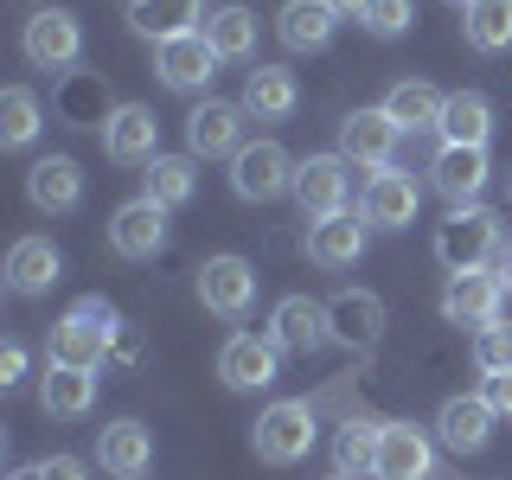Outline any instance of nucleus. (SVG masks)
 Here are the masks:
<instances>
[{
    "mask_svg": "<svg viewBox=\"0 0 512 480\" xmlns=\"http://www.w3.org/2000/svg\"><path fill=\"white\" fill-rule=\"evenodd\" d=\"M500 218L487 212V205H455L442 224H436V256L448 276H468V269H487L500 263Z\"/></svg>",
    "mask_w": 512,
    "mask_h": 480,
    "instance_id": "obj_1",
    "label": "nucleus"
},
{
    "mask_svg": "<svg viewBox=\"0 0 512 480\" xmlns=\"http://www.w3.org/2000/svg\"><path fill=\"white\" fill-rule=\"evenodd\" d=\"M250 448H256V461H269V468H295V461H308V448H314V410L301 404V397L269 404L263 416H256V429H250Z\"/></svg>",
    "mask_w": 512,
    "mask_h": 480,
    "instance_id": "obj_2",
    "label": "nucleus"
},
{
    "mask_svg": "<svg viewBox=\"0 0 512 480\" xmlns=\"http://www.w3.org/2000/svg\"><path fill=\"white\" fill-rule=\"evenodd\" d=\"M231 192L250 205H269L282 192H295V160H288L282 141H244L231 154Z\"/></svg>",
    "mask_w": 512,
    "mask_h": 480,
    "instance_id": "obj_3",
    "label": "nucleus"
},
{
    "mask_svg": "<svg viewBox=\"0 0 512 480\" xmlns=\"http://www.w3.org/2000/svg\"><path fill=\"white\" fill-rule=\"evenodd\" d=\"M199 301H205V314H218V320H244L256 308V263H244V256H205L199 263Z\"/></svg>",
    "mask_w": 512,
    "mask_h": 480,
    "instance_id": "obj_4",
    "label": "nucleus"
},
{
    "mask_svg": "<svg viewBox=\"0 0 512 480\" xmlns=\"http://www.w3.org/2000/svg\"><path fill=\"white\" fill-rule=\"evenodd\" d=\"M346 192H352V160L346 154H308L295 167V205H301L308 224L346 212Z\"/></svg>",
    "mask_w": 512,
    "mask_h": 480,
    "instance_id": "obj_5",
    "label": "nucleus"
},
{
    "mask_svg": "<svg viewBox=\"0 0 512 480\" xmlns=\"http://www.w3.org/2000/svg\"><path fill=\"white\" fill-rule=\"evenodd\" d=\"M20 52H26L32 71H71L77 52H84V26H77V13L45 7V13H32V20H26Z\"/></svg>",
    "mask_w": 512,
    "mask_h": 480,
    "instance_id": "obj_6",
    "label": "nucleus"
},
{
    "mask_svg": "<svg viewBox=\"0 0 512 480\" xmlns=\"http://www.w3.org/2000/svg\"><path fill=\"white\" fill-rule=\"evenodd\" d=\"M109 250L128 256V263H154V256L167 250V205H154L148 192L116 205V218H109Z\"/></svg>",
    "mask_w": 512,
    "mask_h": 480,
    "instance_id": "obj_7",
    "label": "nucleus"
},
{
    "mask_svg": "<svg viewBox=\"0 0 512 480\" xmlns=\"http://www.w3.org/2000/svg\"><path fill=\"white\" fill-rule=\"evenodd\" d=\"M282 372V346L269 340V333H231V340L218 346V378L231 384V391H269Z\"/></svg>",
    "mask_w": 512,
    "mask_h": 480,
    "instance_id": "obj_8",
    "label": "nucleus"
},
{
    "mask_svg": "<svg viewBox=\"0 0 512 480\" xmlns=\"http://www.w3.org/2000/svg\"><path fill=\"white\" fill-rule=\"evenodd\" d=\"M269 340L282 352H295V359H308V352L333 346V320H327V301H308V295H282L276 314H269Z\"/></svg>",
    "mask_w": 512,
    "mask_h": 480,
    "instance_id": "obj_9",
    "label": "nucleus"
},
{
    "mask_svg": "<svg viewBox=\"0 0 512 480\" xmlns=\"http://www.w3.org/2000/svg\"><path fill=\"white\" fill-rule=\"evenodd\" d=\"M416 205H423V186L410 180L404 167H378L372 180H365V224L372 231H404V224H416Z\"/></svg>",
    "mask_w": 512,
    "mask_h": 480,
    "instance_id": "obj_10",
    "label": "nucleus"
},
{
    "mask_svg": "<svg viewBox=\"0 0 512 480\" xmlns=\"http://www.w3.org/2000/svg\"><path fill=\"white\" fill-rule=\"evenodd\" d=\"M506 308V282L493 276V269H468V276H448L442 288V314L455 320V327H493Z\"/></svg>",
    "mask_w": 512,
    "mask_h": 480,
    "instance_id": "obj_11",
    "label": "nucleus"
},
{
    "mask_svg": "<svg viewBox=\"0 0 512 480\" xmlns=\"http://www.w3.org/2000/svg\"><path fill=\"white\" fill-rule=\"evenodd\" d=\"M436 474V448L416 423H378V468L372 480H429Z\"/></svg>",
    "mask_w": 512,
    "mask_h": 480,
    "instance_id": "obj_12",
    "label": "nucleus"
},
{
    "mask_svg": "<svg viewBox=\"0 0 512 480\" xmlns=\"http://www.w3.org/2000/svg\"><path fill=\"white\" fill-rule=\"evenodd\" d=\"M103 154L122 160V167H141V160L160 154V116L148 103H122L103 116Z\"/></svg>",
    "mask_w": 512,
    "mask_h": 480,
    "instance_id": "obj_13",
    "label": "nucleus"
},
{
    "mask_svg": "<svg viewBox=\"0 0 512 480\" xmlns=\"http://www.w3.org/2000/svg\"><path fill=\"white\" fill-rule=\"evenodd\" d=\"M96 461H103V474H116V480H141L154 468V429L135 423V416L103 423L96 429Z\"/></svg>",
    "mask_w": 512,
    "mask_h": 480,
    "instance_id": "obj_14",
    "label": "nucleus"
},
{
    "mask_svg": "<svg viewBox=\"0 0 512 480\" xmlns=\"http://www.w3.org/2000/svg\"><path fill=\"white\" fill-rule=\"evenodd\" d=\"M397 135H404V128L391 122V109H352V116L340 122V154L352 160V167H391V154H397Z\"/></svg>",
    "mask_w": 512,
    "mask_h": 480,
    "instance_id": "obj_15",
    "label": "nucleus"
},
{
    "mask_svg": "<svg viewBox=\"0 0 512 480\" xmlns=\"http://www.w3.org/2000/svg\"><path fill=\"white\" fill-rule=\"evenodd\" d=\"M218 64H224V58L212 52L205 26H199V32H186V39L154 45V71H160V84H167V90H205Z\"/></svg>",
    "mask_w": 512,
    "mask_h": 480,
    "instance_id": "obj_16",
    "label": "nucleus"
},
{
    "mask_svg": "<svg viewBox=\"0 0 512 480\" xmlns=\"http://www.w3.org/2000/svg\"><path fill=\"white\" fill-rule=\"evenodd\" d=\"M244 116H250L244 103H212V96H205V103L186 116V148H192V160L237 154V148H244Z\"/></svg>",
    "mask_w": 512,
    "mask_h": 480,
    "instance_id": "obj_17",
    "label": "nucleus"
},
{
    "mask_svg": "<svg viewBox=\"0 0 512 480\" xmlns=\"http://www.w3.org/2000/svg\"><path fill=\"white\" fill-rule=\"evenodd\" d=\"M487 148H448L442 141V154L429 160V186L442 192L448 199V212H455V205H474L480 192H487Z\"/></svg>",
    "mask_w": 512,
    "mask_h": 480,
    "instance_id": "obj_18",
    "label": "nucleus"
},
{
    "mask_svg": "<svg viewBox=\"0 0 512 480\" xmlns=\"http://www.w3.org/2000/svg\"><path fill=\"white\" fill-rule=\"evenodd\" d=\"M493 423H500V410L487 404V391H468V397H448L442 404L436 436H442V448H455V455H474V448L493 442Z\"/></svg>",
    "mask_w": 512,
    "mask_h": 480,
    "instance_id": "obj_19",
    "label": "nucleus"
},
{
    "mask_svg": "<svg viewBox=\"0 0 512 480\" xmlns=\"http://www.w3.org/2000/svg\"><path fill=\"white\" fill-rule=\"evenodd\" d=\"M365 237H372L365 212H333V218L308 224V263H320V269H352L365 256Z\"/></svg>",
    "mask_w": 512,
    "mask_h": 480,
    "instance_id": "obj_20",
    "label": "nucleus"
},
{
    "mask_svg": "<svg viewBox=\"0 0 512 480\" xmlns=\"http://www.w3.org/2000/svg\"><path fill=\"white\" fill-rule=\"evenodd\" d=\"M199 20H212L205 0H128V26H135L141 39H154V45L199 32Z\"/></svg>",
    "mask_w": 512,
    "mask_h": 480,
    "instance_id": "obj_21",
    "label": "nucleus"
},
{
    "mask_svg": "<svg viewBox=\"0 0 512 480\" xmlns=\"http://www.w3.org/2000/svg\"><path fill=\"white\" fill-rule=\"evenodd\" d=\"M327 320H333V340L346 346H378L384 340V301L372 288H340L327 301Z\"/></svg>",
    "mask_w": 512,
    "mask_h": 480,
    "instance_id": "obj_22",
    "label": "nucleus"
},
{
    "mask_svg": "<svg viewBox=\"0 0 512 480\" xmlns=\"http://www.w3.org/2000/svg\"><path fill=\"white\" fill-rule=\"evenodd\" d=\"M26 199L39 205V212H71V205L84 199V167H77L71 154H45V160H32V173H26Z\"/></svg>",
    "mask_w": 512,
    "mask_h": 480,
    "instance_id": "obj_23",
    "label": "nucleus"
},
{
    "mask_svg": "<svg viewBox=\"0 0 512 480\" xmlns=\"http://www.w3.org/2000/svg\"><path fill=\"white\" fill-rule=\"evenodd\" d=\"M333 26H340V13H333V0H288L276 13V39L288 52H320V45L333 39Z\"/></svg>",
    "mask_w": 512,
    "mask_h": 480,
    "instance_id": "obj_24",
    "label": "nucleus"
},
{
    "mask_svg": "<svg viewBox=\"0 0 512 480\" xmlns=\"http://www.w3.org/2000/svg\"><path fill=\"white\" fill-rule=\"evenodd\" d=\"M384 109H391V122L404 128V135H429V128H442L448 96H442L436 84H423V77H404V84H391Z\"/></svg>",
    "mask_w": 512,
    "mask_h": 480,
    "instance_id": "obj_25",
    "label": "nucleus"
},
{
    "mask_svg": "<svg viewBox=\"0 0 512 480\" xmlns=\"http://www.w3.org/2000/svg\"><path fill=\"white\" fill-rule=\"evenodd\" d=\"M96 404V372H77V365H45L39 378V410L58 416V423H71V416H84Z\"/></svg>",
    "mask_w": 512,
    "mask_h": 480,
    "instance_id": "obj_26",
    "label": "nucleus"
},
{
    "mask_svg": "<svg viewBox=\"0 0 512 480\" xmlns=\"http://www.w3.org/2000/svg\"><path fill=\"white\" fill-rule=\"evenodd\" d=\"M58 250H52V237H20V244L7 250V288L13 295H45V288L58 282Z\"/></svg>",
    "mask_w": 512,
    "mask_h": 480,
    "instance_id": "obj_27",
    "label": "nucleus"
},
{
    "mask_svg": "<svg viewBox=\"0 0 512 480\" xmlns=\"http://www.w3.org/2000/svg\"><path fill=\"white\" fill-rule=\"evenodd\" d=\"M436 135L448 141V148H487L493 103L480 90H455V96H448V109H442V128H436Z\"/></svg>",
    "mask_w": 512,
    "mask_h": 480,
    "instance_id": "obj_28",
    "label": "nucleus"
},
{
    "mask_svg": "<svg viewBox=\"0 0 512 480\" xmlns=\"http://www.w3.org/2000/svg\"><path fill=\"white\" fill-rule=\"evenodd\" d=\"M295 103H301L295 71H282V64H256V71H250V84H244V109H250L256 122H282V116H295Z\"/></svg>",
    "mask_w": 512,
    "mask_h": 480,
    "instance_id": "obj_29",
    "label": "nucleus"
},
{
    "mask_svg": "<svg viewBox=\"0 0 512 480\" xmlns=\"http://www.w3.org/2000/svg\"><path fill=\"white\" fill-rule=\"evenodd\" d=\"M103 346H109V333H103V327H90L84 314H64L58 327H52V365H77V372H96V365H103Z\"/></svg>",
    "mask_w": 512,
    "mask_h": 480,
    "instance_id": "obj_30",
    "label": "nucleus"
},
{
    "mask_svg": "<svg viewBox=\"0 0 512 480\" xmlns=\"http://www.w3.org/2000/svg\"><path fill=\"white\" fill-rule=\"evenodd\" d=\"M192 192H199V167H192V154H154L148 160V199L154 205H186Z\"/></svg>",
    "mask_w": 512,
    "mask_h": 480,
    "instance_id": "obj_31",
    "label": "nucleus"
},
{
    "mask_svg": "<svg viewBox=\"0 0 512 480\" xmlns=\"http://www.w3.org/2000/svg\"><path fill=\"white\" fill-rule=\"evenodd\" d=\"M461 32L474 52H506L512 45V0H474L461 7Z\"/></svg>",
    "mask_w": 512,
    "mask_h": 480,
    "instance_id": "obj_32",
    "label": "nucleus"
},
{
    "mask_svg": "<svg viewBox=\"0 0 512 480\" xmlns=\"http://www.w3.org/2000/svg\"><path fill=\"white\" fill-rule=\"evenodd\" d=\"M205 39H212L218 58H250L256 52V13L231 0V7H218L212 20H205Z\"/></svg>",
    "mask_w": 512,
    "mask_h": 480,
    "instance_id": "obj_33",
    "label": "nucleus"
},
{
    "mask_svg": "<svg viewBox=\"0 0 512 480\" xmlns=\"http://www.w3.org/2000/svg\"><path fill=\"white\" fill-rule=\"evenodd\" d=\"M45 128V116H39V96H32L26 84H13V90H0V141L7 148H26L32 135Z\"/></svg>",
    "mask_w": 512,
    "mask_h": 480,
    "instance_id": "obj_34",
    "label": "nucleus"
},
{
    "mask_svg": "<svg viewBox=\"0 0 512 480\" xmlns=\"http://www.w3.org/2000/svg\"><path fill=\"white\" fill-rule=\"evenodd\" d=\"M378 468V423H346L333 436V474H372Z\"/></svg>",
    "mask_w": 512,
    "mask_h": 480,
    "instance_id": "obj_35",
    "label": "nucleus"
},
{
    "mask_svg": "<svg viewBox=\"0 0 512 480\" xmlns=\"http://www.w3.org/2000/svg\"><path fill=\"white\" fill-rule=\"evenodd\" d=\"M474 365H480V372H512V327H506V320H493V327H480L474 333Z\"/></svg>",
    "mask_w": 512,
    "mask_h": 480,
    "instance_id": "obj_36",
    "label": "nucleus"
},
{
    "mask_svg": "<svg viewBox=\"0 0 512 480\" xmlns=\"http://www.w3.org/2000/svg\"><path fill=\"white\" fill-rule=\"evenodd\" d=\"M410 20H416L410 0H372L359 26H365V32H378V39H397V32H410Z\"/></svg>",
    "mask_w": 512,
    "mask_h": 480,
    "instance_id": "obj_37",
    "label": "nucleus"
},
{
    "mask_svg": "<svg viewBox=\"0 0 512 480\" xmlns=\"http://www.w3.org/2000/svg\"><path fill=\"white\" fill-rule=\"evenodd\" d=\"M71 314H84V320H90V327H103V333H109V340H116V308H109V301H103V295H84V301H77V308H71Z\"/></svg>",
    "mask_w": 512,
    "mask_h": 480,
    "instance_id": "obj_38",
    "label": "nucleus"
},
{
    "mask_svg": "<svg viewBox=\"0 0 512 480\" xmlns=\"http://www.w3.org/2000/svg\"><path fill=\"white\" fill-rule=\"evenodd\" d=\"M39 474H45V480H90V468H84L77 455H45Z\"/></svg>",
    "mask_w": 512,
    "mask_h": 480,
    "instance_id": "obj_39",
    "label": "nucleus"
},
{
    "mask_svg": "<svg viewBox=\"0 0 512 480\" xmlns=\"http://www.w3.org/2000/svg\"><path fill=\"white\" fill-rule=\"evenodd\" d=\"M20 378H26V346L7 340L0 346V384H20Z\"/></svg>",
    "mask_w": 512,
    "mask_h": 480,
    "instance_id": "obj_40",
    "label": "nucleus"
},
{
    "mask_svg": "<svg viewBox=\"0 0 512 480\" xmlns=\"http://www.w3.org/2000/svg\"><path fill=\"white\" fill-rule=\"evenodd\" d=\"M487 404L500 410V416H512V372H493L487 378Z\"/></svg>",
    "mask_w": 512,
    "mask_h": 480,
    "instance_id": "obj_41",
    "label": "nucleus"
},
{
    "mask_svg": "<svg viewBox=\"0 0 512 480\" xmlns=\"http://www.w3.org/2000/svg\"><path fill=\"white\" fill-rule=\"evenodd\" d=\"M365 7H372V0H333V13H340V20H365Z\"/></svg>",
    "mask_w": 512,
    "mask_h": 480,
    "instance_id": "obj_42",
    "label": "nucleus"
},
{
    "mask_svg": "<svg viewBox=\"0 0 512 480\" xmlns=\"http://www.w3.org/2000/svg\"><path fill=\"white\" fill-rule=\"evenodd\" d=\"M493 276H500V282H506V295H512V244L500 250V263H493Z\"/></svg>",
    "mask_w": 512,
    "mask_h": 480,
    "instance_id": "obj_43",
    "label": "nucleus"
},
{
    "mask_svg": "<svg viewBox=\"0 0 512 480\" xmlns=\"http://www.w3.org/2000/svg\"><path fill=\"white\" fill-rule=\"evenodd\" d=\"M7 480H45V474H39V461H32V468H13Z\"/></svg>",
    "mask_w": 512,
    "mask_h": 480,
    "instance_id": "obj_44",
    "label": "nucleus"
},
{
    "mask_svg": "<svg viewBox=\"0 0 512 480\" xmlns=\"http://www.w3.org/2000/svg\"><path fill=\"white\" fill-rule=\"evenodd\" d=\"M448 7H474V0H448Z\"/></svg>",
    "mask_w": 512,
    "mask_h": 480,
    "instance_id": "obj_45",
    "label": "nucleus"
},
{
    "mask_svg": "<svg viewBox=\"0 0 512 480\" xmlns=\"http://www.w3.org/2000/svg\"><path fill=\"white\" fill-rule=\"evenodd\" d=\"M333 480H352V474H333Z\"/></svg>",
    "mask_w": 512,
    "mask_h": 480,
    "instance_id": "obj_46",
    "label": "nucleus"
}]
</instances>
